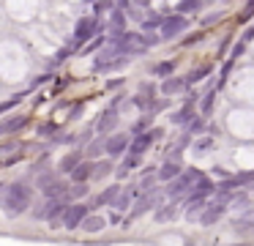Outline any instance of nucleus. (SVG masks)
<instances>
[{
  "instance_id": "obj_1",
  "label": "nucleus",
  "mask_w": 254,
  "mask_h": 246,
  "mask_svg": "<svg viewBox=\"0 0 254 246\" xmlns=\"http://www.w3.org/2000/svg\"><path fill=\"white\" fill-rule=\"evenodd\" d=\"M30 202H33V189H30L28 183L17 180V183H11V186H3V213H6L8 219L22 216L30 208Z\"/></svg>"
},
{
  "instance_id": "obj_2",
  "label": "nucleus",
  "mask_w": 254,
  "mask_h": 246,
  "mask_svg": "<svg viewBox=\"0 0 254 246\" xmlns=\"http://www.w3.org/2000/svg\"><path fill=\"white\" fill-rule=\"evenodd\" d=\"M199 178H202V172H199V169H186V172H181L175 180H170V183H167L164 194L170 197V200H181V197L189 194V189H191Z\"/></svg>"
},
{
  "instance_id": "obj_3",
  "label": "nucleus",
  "mask_w": 254,
  "mask_h": 246,
  "mask_svg": "<svg viewBox=\"0 0 254 246\" xmlns=\"http://www.w3.org/2000/svg\"><path fill=\"white\" fill-rule=\"evenodd\" d=\"M66 197L63 200H47L41 208H36L33 211V219H44V222H50V227H61L63 224V213H66Z\"/></svg>"
},
{
  "instance_id": "obj_4",
  "label": "nucleus",
  "mask_w": 254,
  "mask_h": 246,
  "mask_svg": "<svg viewBox=\"0 0 254 246\" xmlns=\"http://www.w3.org/2000/svg\"><path fill=\"white\" fill-rule=\"evenodd\" d=\"M39 189L44 191L47 200H63L68 194V183L58 172H44L39 178Z\"/></svg>"
},
{
  "instance_id": "obj_5",
  "label": "nucleus",
  "mask_w": 254,
  "mask_h": 246,
  "mask_svg": "<svg viewBox=\"0 0 254 246\" xmlns=\"http://www.w3.org/2000/svg\"><path fill=\"white\" fill-rule=\"evenodd\" d=\"M99 30H101V22L96 19V16H79L77 27H74V44H71V47L77 49L79 44L90 41V38H93Z\"/></svg>"
},
{
  "instance_id": "obj_6",
  "label": "nucleus",
  "mask_w": 254,
  "mask_h": 246,
  "mask_svg": "<svg viewBox=\"0 0 254 246\" xmlns=\"http://www.w3.org/2000/svg\"><path fill=\"white\" fill-rule=\"evenodd\" d=\"M159 30H161V36H159L161 41H172L175 36H181V33L189 30V19H186V16H181V14H167Z\"/></svg>"
},
{
  "instance_id": "obj_7",
  "label": "nucleus",
  "mask_w": 254,
  "mask_h": 246,
  "mask_svg": "<svg viewBox=\"0 0 254 246\" xmlns=\"http://www.w3.org/2000/svg\"><path fill=\"white\" fill-rule=\"evenodd\" d=\"M156 205H159V189L150 191V194H137V200L131 202V213H128L126 224L134 222V219H142L148 211H156Z\"/></svg>"
},
{
  "instance_id": "obj_8",
  "label": "nucleus",
  "mask_w": 254,
  "mask_h": 246,
  "mask_svg": "<svg viewBox=\"0 0 254 246\" xmlns=\"http://www.w3.org/2000/svg\"><path fill=\"white\" fill-rule=\"evenodd\" d=\"M88 216H90V208L82 205V202H74V205H68L66 213H63V227L77 230V227H82V222Z\"/></svg>"
},
{
  "instance_id": "obj_9",
  "label": "nucleus",
  "mask_w": 254,
  "mask_h": 246,
  "mask_svg": "<svg viewBox=\"0 0 254 246\" xmlns=\"http://www.w3.org/2000/svg\"><path fill=\"white\" fill-rule=\"evenodd\" d=\"M128 134H123V131H118V134H110L104 140V153L107 156H123V153L128 151Z\"/></svg>"
},
{
  "instance_id": "obj_10",
  "label": "nucleus",
  "mask_w": 254,
  "mask_h": 246,
  "mask_svg": "<svg viewBox=\"0 0 254 246\" xmlns=\"http://www.w3.org/2000/svg\"><path fill=\"white\" fill-rule=\"evenodd\" d=\"M227 213V205H219V202H205L202 213H199V224H205V227H210V224H216L219 219H224Z\"/></svg>"
},
{
  "instance_id": "obj_11",
  "label": "nucleus",
  "mask_w": 254,
  "mask_h": 246,
  "mask_svg": "<svg viewBox=\"0 0 254 246\" xmlns=\"http://www.w3.org/2000/svg\"><path fill=\"white\" fill-rule=\"evenodd\" d=\"M216 191V186H213V180L210 178H199L197 183L191 186V189H189V194H186V202H194V200H205V197H210Z\"/></svg>"
},
{
  "instance_id": "obj_12",
  "label": "nucleus",
  "mask_w": 254,
  "mask_h": 246,
  "mask_svg": "<svg viewBox=\"0 0 254 246\" xmlns=\"http://www.w3.org/2000/svg\"><path fill=\"white\" fill-rule=\"evenodd\" d=\"M137 186H128V189H121V194L115 197V202H112V208H115V213L118 216H121L123 211H128V208H131V202L137 200Z\"/></svg>"
},
{
  "instance_id": "obj_13",
  "label": "nucleus",
  "mask_w": 254,
  "mask_h": 246,
  "mask_svg": "<svg viewBox=\"0 0 254 246\" xmlns=\"http://www.w3.org/2000/svg\"><path fill=\"white\" fill-rule=\"evenodd\" d=\"M153 131H145V134H139V137H134L131 142H128V153H131V156H142L145 151H148L150 145H153Z\"/></svg>"
},
{
  "instance_id": "obj_14",
  "label": "nucleus",
  "mask_w": 254,
  "mask_h": 246,
  "mask_svg": "<svg viewBox=\"0 0 254 246\" xmlns=\"http://www.w3.org/2000/svg\"><path fill=\"white\" fill-rule=\"evenodd\" d=\"M194 101H197V96H189L186 104H183L178 112H172V123L175 126H189V120L194 118Z\"/></svg>"
},
{
  "instance_id": "obj_15",
  "label": "nucleus",
  "mask_w": 254,
  "mask_h": 246,
  "mask_svg": "<svg viewBox=\"0 0 254 246\" xmlns=\"http://www.w3.org/2000/svg\"><path fill=\"white\" fill-rule=\"evenodd\" d=\"M181 172H183L181 162H164L159 169H156V180H164V183H170V180H175Z\"/></svg>"
},
{
  "instance_id": "obj_16",
  "label": "nucleus",
  "mask_w": 254,
  "mask_h": 246,
  "mask_svg": "<svg viewBox=\"0 0 254 246\" xmlns=\"http://www.w3.org/2000/svg\"><path fill=\"white\" fill-rule=\"evenodd\" d=\"M126 33V14H123L121 8H115L112 11V19H110V36L107 38H118V36H123Z\"/></svg>"
},
{
  "instance_id": "obj_17",
  "label": "nucleus",
  "mask_w": 254,
  "mask_h": 246,
  "mask_svg": "<svg viewBox=\"0 0 254 246\" xmlns=\"http://www.w3.org/2000/svg\"><path fill=\"white\" fill-rule=\"evenodd\" d=\"M82 164V153L79 151H71V153H66V156L61 159V167H58V175H63V172H74V169Z\"/></svg>"
},
{
  "instance_id": "obj_18",
  "label": "nucleus",
  "mask_w": 254,
  "mask_h": 246,
  "mask_svg": "<svg viewBox=\"0 0 254 246\" xmlns=\"http://www.w3.org/2000/svg\"><path fill=\"white\" fill-rule=\"evenodd\" d=\"M25 123H28V115H14V118L3 120V123H0V137H3V134H14V131L25 129Z\"/></svg>"
},
{
  "instance_id": "obj_19",
  "label": "nucleus",
  "mask_w": 254,
  "mask_h": 246,
  "mask_svg": "<svg viewBox=\"0 0 254 246\" xmlns=\"http://www.w3.org/2000/svg\"><path fill=\"white\" fill-rule=\"evenodd\" d=\"M183 90H186L183 77H167V80L161 82V93H164V96H175V93H183Z\"/></svg>"
},
{
  "instance_id": "obj_20",
  "label": "nucleus",
  "mask_w": 254,
  "mask_h": 246,
  "mask_svg": "<svg viewBox=\"0 0 254 246\" xmlns=\"http://www.w3.org/2000/svg\"><path fill=\"white\" fill-rule=\"evenodd\" d=\"M123 186H110V189H104L99 197H93V202H90V208H101V205H110V202H115V197L121 194Z\"/></svg>"
},
{
  "instance_id": "obj_21",
  "label": "nucleus",
  "mask_w": 254,
  "mask_h": 246,
  "mask_svg": "<svg viewBox=\"0 0 254 246\" xmlns=\"http://www.w3.org/2000/svg\"><path fill=\"white\" fill-rule=\"evenodd\" d=\"M153 219L159 224H164V222H172V219H178V205L175 202H167V205H159L156 208V213H153Z\"/></svg>"
},
{
  "instance_id": "obj_22",
  "label": "nucleus",
  "mask_w": 254,
  "mask_h": 246,
  "mask_svg": "<svg viewBox=\"0 0 254 246\" xmlns=\"http://www.w3.org/2000/svg\"><path fill=\"white\" fill-rule=\"evenodd\" d=\"M90 178H93V162H82L71 172V183H88Z\"/></svg>"
},
{
  "instance_id": "obj_23",
  "label": "nucleus",
  "mask_w": 254,
  "mask_h": 246,
  "mask_svg": "<svg viewBox=\"0 0 254 246\" xmlns=\"http://www.w3.org/2000/svg\"><path fill=\"white\" fill-rule=\"evenodd\" d=\"M115 123H118V112H115V109H107V112L101 115V120H99V126H96V131H99V134H107V131L115 129Z\"/></svg>"
},
{
  "instance_id": "obj_24",
  "label": "nucleus",
  "mask_w": 254,
  "mask_h": 246,
  "mask_svg": "<svg viewBox=\"0 0 254 246\" xmlns=\"http://www.w3.org/2000/svg\"><path fill=\"white\" fill-rule=\"evenodd\" d=\"M104 227H107V219L99 216V213H93V216H88V219L82 222V230H85V233H101Z\"/></svg>"
},
{
  "instance_id": "obj_25",
  "label": "nucleus",
  "mask_w": 254,
  "mask_h": 246,
  "mask_svg": "<svg viewBox=\"0 0 254 246\" xmlns=\"http://www.w3.org/2000/svg\"><path fill=\"white\" fill-rule=\"evenodd\" d=\"M175 11L178 14H197V11H202V3H199V0H183V3H178L175 5Z\"/></svg>"
},
{
  "instance_id": "obj_26",
  "label": "nucleus",
  "mask_w": 254,
  "mask_h": 246,
  "mask_svg": "<svg viewBox=\"0 0 254 246\" xmlns=\"http://www.w3.org/2000/svg\"><path fill=\"white\" fill-rule=\"evenodd\" d=\"M161 22H164V16L150 11V16H142V30L150 33V30H156V27H161Z\"/></svg>"
},
{
  "instance_id": "obj_27",
  "label": "nucleus",
  "mask_w": 254,
  "mask_h": 246,
  "mask_svg": "<svg viewBox=\"0 0 254 246\" xmlns=\"http://www.w3.org/2000/svg\"><path fill=\"white\" fill-rule=\"evenodd\" d=\"M107 175H112V162H93V178L101 180Z\"/></svg>"
},
{
  "instance_id": "obj_28",
  "label": "nucleus",
  "mask_w": 254,
  "mask_h": 246,
  "mask_svg": "<svg viewBox=\"0 0 254 246\" xmlns=\"http://www.w3.org/2000/svg\"><path fill=\"white\" fill-rule=\"evenodd\" d=\"M208 74H210V66H199V69H194L189 77H183V82H186V87H189V85H194V82H199L202 77H208Z\"/></svg>"
},
{
  "instance_id": "obj_29",
  "label": "nucleus",
  "mask_w": 254,
  "mask_h": 246,
  "mask_svg": "<svg viewBox=\"0 0 254 246\" xmlns=\"http://www.w3.org/2000/svg\"><path fill=\"white\" fill-rule=\"evenodd\" d=\"M186 129H189V131H186L189 137H191V134H202V131H205V118H202V115H194V118L189 120Z\"/></svg>"
},
{
  "instance_id": "obj_30",
  "label": "nucleus",
  "mask_w": 254,
  "mask_h": 246,
  "mask_svg": "<svg viewBox=\"0 0 254 246\" xmlns=\"http://www.w3.org/2000/svg\"><path fill=\"white\" fill-rule=\"evenodd\" d=\"M172 71H175V60H164V63L153 66V74L156 77H170Z\"/></svg>"
},
{
  "instance_id": "obj_31",
  "label": "nucleus",
  "mask_w": 254,
  "mask_h": 246,
  "mask_svg": "<svg viewBox=\"0 0 254 246\" xmlns=\"http://www.w3.org/2000/svg\"><path fill=\"white\" fill-rule=\"evenodd\" d=\"M139 164H142V156H131V153H126V159H123L121 169H123V172H128V169L139 167Z\"/></svg>"
},
{
  "instance_id": "obj_32",
  "label": "nucleus",
  "mask_w": 254,
  "mask_h": 246,
  "mask_svg": "<svg viewBox=\"0 0 254 246\" xmlns=\"http://www.w3.org/2000/svg\"><path fill=\"white\" fill-rule=\"evenodd\" d=\"M148 126H150V118H139L137 123L131 126V134L134 137H139V134H145V131H148Z\"/></svg>"
},
{
  "instance_id": "obj_33",
  "label": "nucleus",
  "mask_w": 254,
  "mask_h": 246,
  "mask_svg": "<svg viewBox=\"0 0 254 246\" xmlns=\"http://www.w3.org/2000/svg\"><path fill=\"white\" fill-rule=\"evenodd\" d=\"M210 148H213V140H210V137H202V140L194 142V151L197 153H205V151H210Z\"/></svg>"
},
{
  "instance_id": "obj_34",
  "label": "nucleus",
  "mask_w": 254,
  "mask_h": 246,
  "mask_svg": "<svg viewBox=\"0 0 254 246\" xmlns=\"http://www.w3.org/2000/svg\"><path fill=\"white\" fill-rule=\"evenodd\" d=\"M213 98H216V90H208L202 98V115H208L210 109H213Z\"/></svg>"
},
{
  "instance_id": "obj_35",
  "label": "nucleus",
  "mask_w": 254,
  "mask_h": 246,
  "mask_svg": "<svg viewBox=\"0 0 254 246\" xmlns=\"http://www.w3.org/2000/svg\"><path fill=\"white\" fill-rule=\"evenodd\" d=\"M85 194H88L85 183H71V186H68V194L66 197H85Z\"/></svg>"
},
{
  "instance_id": "obj_36",
  "label": "nucleus",
  "mask_w": 254,
  "mask_h": 246,
  "mask_svg": "<svg viewBox=\"0 0 254 246\" xmlns=\"http://www.w3.org/2000/svg\"><path fill=\"white\" fill-rule=\"evenodd\" d=\"M99 153H104V142H93V145L88 148V156H90V159L99 156Z\"/></svg>"
},
{
  "instance_id": "obj_37",
  "label": "nucleus",
  "mask_w": 254,
  "mask_h": 246,
  "mask_svg": "<svg viewBox=\"0 0 254 246\" xmlns=\"http://www.w3.org/2000/svg\"><path fill=\"white\" fill-rule=\"evenodd\" d=\"M252 14H254V3H249L246 8L241 11V16H238V19H241V22H246V19H252Z\"/></svg>"
},
{
  "instance_id": "obj_38",
  "label": "nucleus",
  "mask_w": 254,
  "mask_h": 246,
  "mask_svg": "<svg viewBox=\"0 0 254 246\" xmlns=\"http://www.w3.org/2000/svg\"><path fill=\"white\" fill-rule=\"evenodd\" d=\"M107 8H112V5H110V3H96V5H93V11H96V19H99V14H101V11H107Z\"/></svg>"
},
{
  "instance_id": "obj_39",
  "label": "nucleus",
  "mask_w": 254,
  "mask_h": 246,
  "mask_svg": "<svg viewBox=\"0 0 254 246\" xmlns=\"http://www.w3.org/2000/svg\"><path fill=\"white\" fill-rule=\"evenodd\" d=\"M243 49H246V44H235V49H232V58H241Z\"/></svg>"
},
{
  "instance_id": "obj_40",
  "label": "nucleus",
  "mask_w": 254,
  "mask_h": 246,
  "mask_svg": "<svg viewBox=\"0 0 254 246\" xmlns=\"http://www.w3.org/2000/svg\"><path fill=\"white\" fill-rule=\"evenodd\" d=\"M0 191H3V183H0Z\"/></svg>"
}]
</instances>
